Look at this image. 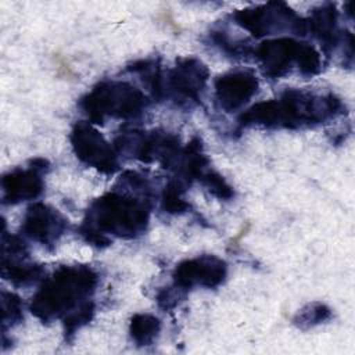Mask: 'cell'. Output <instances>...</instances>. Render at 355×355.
I'll list each match as a JSON object with an SVG mask.
<instances>
[{
	"mask_svg": "<svg viewBox=\"0 0 355 355\" xmlns=\"http://www.w3.org/2000/svg\"><path fill=\"white\" fill-rule=\"evenodd\" d=\"M340 101L329 97L313 96L298 90L283 94L280 100H269L252 105L240 116L244 125L297 128L301 125L320 123L340 110Z\"/></svg>",
	"mask_w": 355,
	"mask_h": 355,
	"instance_id": "obj_1",
	"label": "cell"
},
{
	"mask_svg": "<svg viewBox=\"0 0 355 355\" xmlns=\"http://www.w3.org/2000/svg\"><path fill=\"white\" fill-rule=\"evenodd\" d=\"M148 222L147 198L139 200L130 196L108 193L96 200L87 211L85 234L96 244L107 243L105 234L135 237L140 234Z\"/></svg>",
	"mask_w": 355,
	"mask_h": 355,
	"instance_id": "obj_2",
	"label": "cell"
},
{
	"mask_svg": "<svg viewBox=\"0 0 355 355\" xmlns=\"http://www.w3.org/2000/svg\"><path fill=\"white\" fill-rule=\"evenodd\" d=\"M97 284V275L87 266H64L49 277L32 298V312L50 320L86 305ZM69 313V315H71Z\"/></svg>",
	"mask_w": 355,
	"mask_h": 355,
	"instance_id": "obj_3",
	"label": "cell"
},
{
	"mask_svg": "<svg viewBox=\"0 0 355 355\" xmlns=\"http://www.w3.org/2000/svg\"><path fill=\"white\" fill-rule=\"evenodd\" d=\"M83 111L94 122L107 118L137 116L146 107L144 94L125 82L98 83L80 103Z\"/></svg>",
	"mask_w": 355,
	"mask_h": 355,
	"instance_id": "obj_4",
	"label": "cell"
},
{
	"mask_svg": "<svg viewBox=\"0 0 355 355\" xmlns=\"http://www.w3.org/2000/svg\"><path fill=\"white\" fill-rule=\"evenodd\" d=\"M263 73L280 78L295 65L302 73L313 75L320 71V54L308 43L293 39H276L262 43L257 53Z\"/></svg>",
	"mask_w": 355,
	"mask_h": 355,
	"instance_id": "obj_5",
	"label": "cell"
},
{
	"mask_svg": "<svg viewBox=\"0 0 355 355\" xmlns=\"http://www.w3.org/2000/svg\"><path fill=\"white\" fill-rule=\"evenodd\" d=\"M234 18L237 24L252 32L255 36L270 35L280 31H305L301 18L282 3H269L268 6L252 10H241L236 12Z\"/></svg>",
	"mask_w": 355,
	"mask_h": 355,
	"instance_id": "obj_6",
	"label": "cell"
},
{
	"mask_svg": "<svg viewBox=\"0 0 355 355\" xmlns=\"http://www.w3.org/2000/svg\"><path fill=\"white\" fill-rule=\"evenodd\" d=\"M71 141L76 157L82 162L107 173L116 169V154L111 144L89 123H76L71 133Z\"/></svg>",
	"mask_w": 355,
	"mask_h": 355,
	"instance_id": "obj_7",
	"label": "cell"
},
{
	"mask_svg": "<svg viewBox=\"0 0 355 355\" xmlns=\"http://www.w3.org/2000/svg\"><path fill=\"white\" fill-rule=\"evenodd\" d=\"M226 277V263L212 255H202L194 259H187L173 272L175 284L183 288L204 286L216 287Z\"/></svg>",
	"mask_w": 355,
	"mask_h": 355,
	"instance_id": "obj_8",
	"label": "cell"
},
{
	"mask_svg": "<svg viewBox=\"0 0 355 355\" xmlns=\"http://www.w3.org/2000/svg\"><path fill=\"white\" fill-rule=\"evenodd\" d=\"M258 90L257 78L248 71H234L219 76L215 82V96L220 108L233 112L243 107Z\"/></svg>",
	"mask_w": 355,
	"mask_h": 355,
	"instance_id": "obj_9",
	"label": "cell"
},
{
	"mask_svg": "<svg viewBox=\"0 0 355 355\" xmlns=\"http://www.w3.org/2000/svg\"><path fill=\"white\" fill-rule=\"evenodd\" d=\"M67 220L57 209L43 204L32 205L25 216L22 229L33 240L43 245L53 244L65 232Z\"/></svg>",
	"mask_w": 355,
	"mask_h": 355,
	"instance_id": "obj_10",
	"label": "cell"
},
{
	"mask_svg": "<svg viewBox=\"0 0 355 355\" xmlns=\"http://www.w3.org/2000/svg\"><path fill=\"white\" fill-rule=\"evenodd\" d=\"M207 76L208 71L198 60L186 58L171 71V90L184 100H197Z\"/></svg>",
	"mask_w": 355,
	"mask_h": 355,
	"instance_id": "obj_11",
	"label": "cell"
},
{
	"mask_svg": "<svg viewBox=\"0 0 355 355\" xmlns=\"http://www.w3.org/2000/svg\"><path fill=\"white\" fill-rule=\"evenodd\" d=\"M35 169H15L3 179L4 200L15 204L37 197L43 190V180Z\"/></svg>",
	"mask_w": 355,
	"mask_h": 355,
	"instance_id": "obj_12",
	"label": "cell"
},
{
	"mask_svg": "<svg viewBox=\"0 0 355 355\" xmlns=\"http://www.w3.org/2000/svg\"><path fill=\"white\" fill-rule=\"evenodd\" d=\"M312 31L324 43H336L337 37V14L333 7H322L313 14L311 21Z\"/></svg>",
	"mask_w": 355,
	"mask_h": 355,
	"instance_id": "obj_13",
	"label": "cell"
},
{
	"mask_svg": "<svg viewBox=\"0 0 355 355\" xmlns=\"http://www.w3.org/2000/svg\"><path fill=\"white\" fill-rule=\"evenodd\" d=\"M159 331V320L147 313H139L133 316L130 323V334L132 338L139 345H148L154 341Z\"/></svg>",
	"mask_w": 355,
	"mask_h": 355,
	"instance_id": "obj_14",
	"label": "cell"
},
{
	"mask_svg": "<svg viewBox=\"0 0 355 355\" xmlns=\"http://www.w3.org/2000/svg\"><path fill=\"white\" fill-rule=\"evenodd\" d=\"M202 183L209 189V191H212L215 196H218L220 198H229L233 194L232 187L218 173L209 172V173L204 175Z\"/></svg>",
	"mask_w": 355,
	"mask_h": 355,
	"instance_id": "obj_15",
	"label": "cell"
},
{
	"mask_svg": "<svg viewBox=\"0 0 355 355\" xmlns=\"http://www.w3.org/2000/svg\"><path fill=\"white\" fill-rule=\"evenodd\" d=\"M164 207L165 209H168L169 212H180L184 208H187V204L184 202V200L180 197V190L178 189V186H172L169 184L168 187H165V193H164Z\"/></svg>",
	"mask_w": 355,
	"mask_h": 355,
	"instance_id": "obj_16",
	"label": "cell"
},
{
	"mask_svg": "<svg viewBox=\"0 0 355 355\" xmlns=\"http://www.w3.org/2000/svg\"><path fill=\"white\" fill-rule=\"evenodd\" d=\"M329 316V309L324 308V305L316 304L311 306V312L305 311L304 315L301 316V323L302 322H322L324 318Z\"/></svg>",
	"mask_w": 355,
	"mask_h": 355,
	"instance_id": "obj_17",
	"label": "cell"
}]
</instances>
